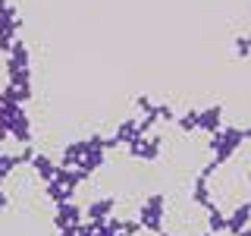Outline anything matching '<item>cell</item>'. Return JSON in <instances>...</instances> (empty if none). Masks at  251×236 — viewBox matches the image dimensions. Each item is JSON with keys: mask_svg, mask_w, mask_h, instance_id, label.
<instances>
[{"mask_svg": "<svg viewBox=\"0 0 251 236\" xmlns=\"http://www.w3.org/2000/svg\"><path fill=\"white\" fill-rule=\"evenodd\" d=\"M157 208H160V199H154V205H145V211H141V220H145L148 227H154V230H157V224H160Z\"/></svg>", "mask_w": 251, "mask_h": 236, "instance_id": "1", "label": "cell"}, {"mask_svg": "<svg viewBox=\"0 0 251 236\" xmlns=\"http://www.w3.org/2000/svg\"><path fill=\"white\" fill-rule=\"evenodd\" d=\"M35 170H38V177H41V179H47V183H50V177L57 173V170H53V164L47 161V157H35Z\"/></svg>", "mask_w": 251, "mask_h": 236, "instance_id": "2", "label": "cell"}, {"mask_svg": "<svg viewBox=\"0 0 251 236\" xmlns=\"http://www.w3.org/2000/svg\"><path fill=\"white\" fill-rule=\"evenodd\" d=\"M73 220H78V208H73V205H63L57 224H60V227H66V224H73Z\"/></svg>", "mask_w": 251, "mask_h": 236, "instance_id": "3", "label": "cell"}, {"mask_svg": "<svg viewBox=\"0 0 251 236\" xmlns=\"http://www.w3.org/2000/svg\"><path fill=\"white\" fill-rule=\"evenodd\" d=\"M0 208H6V192L0 189Z\"/></svg>", "mask_w": 251, "mask_h": 236, "instance_id": "4", "label": "cell"}]
</instances>
